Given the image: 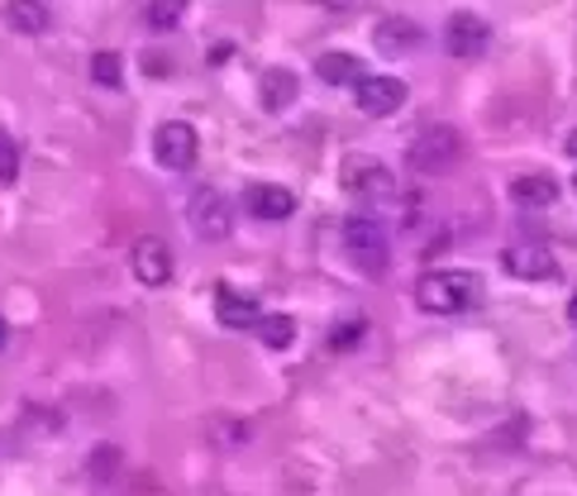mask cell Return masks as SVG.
Wrapping results in <instances>:
<instances>
[{
    "label": "cell",
    "instance_id": "cell-28",
    "mask_svg": "<svg viewBox=\"0 0 577 496\" xmlns=\"http://www.w3.org/2000/svg\"><path fill=\"white\" fill-rule=\"evenodd\" d=\"M573 182H577V177H573Z\"/></svg>",
    "mask_w": 577,
    "mask_h": 496
},
{
    "label": "cell",
    "instance_id": "cell-14",
    "mask_svg": "<svg viewBox=\"0 0 577 496\" xmlns=\"http://www.w3.org/2000/svg\"><path fill=\"white\" fill-rule=\"evenodd\" d=\"M372 39H378V48L382 53H411V48H421V24H411V20H401V14H387V20H378V29H372Z\"/></svg>",
    "mask_w": 577,
    "mask_h": 496
},
{
    "label": "cell",
    "instance_id": "cell-21",
    "mask_svg": "<svg viewBox=\"0 0 577 496\" xmlns=\"http://www.w3.org/2000/svg\"><path fill=\"white\" fill-rule=\"evenodd\" d=\"M91 82H96V86H110V91H115V86L124 82L120 53H96V57H91Z\"/></svg>",
    "mask_w": 577,
    "mask_h": 496
},
{
    "label": "cell",
    "instance_id": "cell-4",
    "mask_svg": "<svg viewBox=\"0 0 577 496\" xmlns=\"http://www.w3.org/2000/svg\"><path fill=\"white\" fill-rule=\"evenodd\" d=\"M186 220L206 244H220L229 239V229H235V206H229L225 192H215V186H196L192 201H186Z\"/></svg>",
    "mask_w": 577,
    "mask_h": 496
},
{
    "label": "cell",
    "instance_id": "cell-13",
    "mask_svg": "<svg viewBox=\"0 0 577 496\" xmlns=\"http://www.w3.org/2000/svg\"><path fill=\"white\" fill-rule=\"evenodd\" d=\"M511 201L525 211H540V206H554L558 201V182L549 172H525V177H511Z\"/></svg>",
    "mask_w": 577,
    "mask_h": 496
},
{
    "label": "cell",
    "instance_id": "cell-25",
    "mask_svg": "<svg viewBox=\"0 0 577 496\" xmlns=\"http://www.w3.org/2000/svg\"><path fill=\"white\" fill-rule=\"evenodd\" d=\"M568 320H573V325H577V291H573V301H568Z\"/></svg>",
    "mask_w": 577,
    "mask_h": 496
},
{
    "label": "cell",
    "instance_id": "cell-11",
    "mask_svg": "<svg viewBox=\"0 0 577 496\" xmlns=\"http://www.w3.org/2000/svg\"><path fill=\"white\" fill-rule=\"evenodd\" d=\"M129 268H134V277L143 287H163L167 277H172V248L149 235V239H139L134 244V254H129Z\"/></svg>",
    "mask_w": 577,
    "mask_h": 496
},
{
    "label": "cell",
    "instance_id": "cell-5",
    "mask_svg": "<svg viewBox=\"0 0 577 496\" xmlns=\"http://www.w3.org/2000/svg\"><path fill=\"white\" fill-rule=\"evenodd\" d=\"M153 158L163 163L167 172H192L196 168V158H200V139H196V129L186 125V120H167V125H157V134H153Z\"/></svg>",
    "mask_w": 577,
    "mask_h": 496
},
{
    "label": "cell",
    "instance_id": "cell-22",
    "mask_svg": "<svg viewBox=\"0 0 577 496\" xmlns=\"http://www.w3.org/2000/svg\"><path fill=\"white\" fill-rule=\"evenodd\" d=\"M20 177V149H14L10 134H0V186Z\"/></svg>",
    "mask_w": 577,
    "mask_h": 496
},
{
    "label": "cell",
    "instance_id": "cell-10",
    "mask_svg": "<svg viewBox=\"0 0 577 496\" xmlns=\"http://www.w3.org/2000/svg\"><path fill=\"white\" fill-rule=\"evenodd\" d=\"M215 320H220L225 330H253L258 334V325H263V305L239 287H215Z\"/></svg>",
    "mask_w": 577,
    "mask_h": 496
},
{
    "label": "cell",
    "instance_id": "cell-7",
    "mask_svg": "<svg viewBox=\"0 0 577 496\" xmlns=\"http://www.w3.org/2000/svg\"><path fill=\"white\" fill-rule=\"evenodd\" d=\"M344 192L353 201H387V196H396V177L378 158H353V163L344 168Z\"/></svg>",
    "mask_w": 577,
    "mask_h": 496
},
{
    "label": "cell",
    "instance_id": "cell-26",
    "mask_svg": "<svg viewBox=\"0 0 577 496\" xmlns=\"http://www.w3.org/2000/svg\"><path fill=\"white\" fill-rule=\"evenodd\" d=\"M6 339H10V325H6V320H0V348H6Z\"/></svg>",
    "mask_w": 577,
    "mask_h": 496
},
{
    "label": "cell",
    "instance_id": "cell-2",
    "mask_svg": "<svg viewBox=\"0 0 577 496\" xmlns=\"http://www.w3.org/2000/svg\"><path fill=\"white\" fill-rule=\"evenodd\" d=\"M339 244H344V258L363 277H382L387 262H392V239H387V229L372 215H349L339 229Z\"/></svg>",
    "mask_w": 577,
    "mask_h": 496
},
{
    "label": "cell",
    "instance_id": "cell-24",
    "mask_svg": "<svg viewBox=\"0 0 577 496\" xmlns=\"http://www.w3.org/2000/svg\"><path fill=\"white\" fill-rule=\"evenodd\" d=\"M225 57H235V43H215V48H210V67H225Z\"/></svg>",
    "mask_w": 577,
    "mask_h": 496
},
{
    "label": "cell",
    "instance_id": "cell-12",
    "mask_svg": "<svg viewBox=\"0 0 577 496\" xmlns=\"http://www.w3.org/2000/svg\"><path fill=\"white\" fill-rule=\"evenodd\" d=\"M243 211L253 215V220H292L296 215V192H286V186H249L243 192Z\"/></svg>",
    "mask_w": 577,
    "mask_h": 496
},
{
    "label": "cell",
    "instance_id": "cell-6",
    "mask_svg": "<svg viewBox=\"0 0 577 496\" xmlns=\"http://www.w3.org/2000/svg\"><path fill=\"white\" fill-rule=\"evenodd\" d=\"M444 48H449L458 63H478V57L492 48V24L478 20L472 10H458V14H449V24H444Z\"/></svg>",
    "mask_w": 577,
    "mask_h": 496
},
{
    "label": "cell",
    "instance_id": "cell-19",
    "mask_svg": "<svg viewBox=\"0 0 577 496\" xmlns=\"http://www.w3.org/2000/svg\"><path fill=\"white\" fill-rule=\"evenodd\" d=\"M258 339H263L268 348H292L296 320H292V315H263V325H258Z\"/></svg>",
    "mask_w": 577,
    "mask_h": 496
},
{
    "label": "cell",
    "instance_id": "cell-9",
    "mask_svg": "<svg viewBox=\"0 0 577 496\" xmlns=\"http://www.w3.org/2000/svg\"><path fill=\"white\" fill-rule=\"evenodd\" d=\"M501 268H507L515 282H549V277H558V262L544 244H511L507 254H501Z\"/></svg>",
    "mask_w": 577,
    "mask_h": 496
},
{
    "label": "cell",
    "instance_id": "cell-16",
    "mask_svg": "<svg viewBox=\"0 0 577 496\" xmlns=\"http://www.w3.org/2000/svg\"><path fill=\"white\" fill-rule=\"evenodd\" d=\"M315 77L325 86H358L363 82V63H358L353 53H325L320 63H315Z\"/></svg>",
    "mask_w": 577,
    "mask_h": 496
},
{
    "label": "cell",
    "instance_id": "cell-17",
    "mask_svg": "<svg viewBox=\"0 0 577 496\" xmlns=\"http://www.w3.org/2000/svg\"><path fill=\"white\" fill-rule=\"evenodd\" d=\"M6 24L20 29V34H43V29L53 24V14H48V6H24V0H10V6H6Z\"/></svg>",
    "mask_w": 577,
    "mask_h": 496
},
{
    "label": "cell",
    "instance_id": "cell-18",
    "mask_svg": "<svg viewBox=\"0 0 577 496\" xmlns=\"http://www.w3.org/2000/svg\"><path fill=\"white\" fill-rule=\"evenodd\" d=\"M206 430H210V444L215 449H239V444L253 440V430L243 425V420H235V416H215Z\"/></svg>",
    "mask_w": 577,
    "mask_h": 496
},
{
    "label": "cell",
    "instance_id": "cell-3",
    "mask_svg": "<svg viewBox=\"0 0 577 496\" xmlns=\"http://www.w3.org/2000/svg\"><path fill=\"white\" fill-rule=\"evenodd\" d=\"M458 158H464V134H458L454 125H429L406 149V168L421 172V177H435V172L454 168Z\"/></svg>",
    "mask_w": 577,
    "mask_h": 496
},
{
    "label": "cell",
    "instance_id": "cell-27",
    "mask_svg": "<svg viewBox=\"0 0 577 496\" xmlns=\"http://www.w3.org/2000/svg\"><path fill=\"white\" fill-rule=\"evenodd\" d=\"M568 149H573V153H577V134H573V143H568Z\"/></svg>",
    "mask_w": 577,
    "mask_h": 496
},
{
    "label": "cell",
    "instance_id": "cell-8",
    "mask_svg": "<svg viewBox=\"0 0 577 496\" xmlns=\"http://www.w3.org/2000/svg\"><path fill=\"white\" fill-rule=\"evenodd\" d=\"M358 96V110L368 115V120H387V115H396L401 106H406V82L401 77H387V72H378V77H363L353 86Z\"/></svg>",
    "mask_w": 577,
    "mask_h": 496
},
{
    "label": "cell",
    "instance_id": "cell-15",
    "mask_svg": "<svg viewBox=\"0 0 577 496\" xmlns=\"http://www.w3.org/2000/svg\"><path fill=\"white\" fill-rule=\"evenodd\" d=\"M296 91H301V86H296V77L286 67H268L263 77H258V100H263V110H272V115L292 106Z\"/></svg>",
    "mask_w": 577,
    "mask_h": 496
},
{
    "label": "cell",
    "instance_id": "cell-1",
    "mask_svg": "<svg viewBox=\"0 0 577 496\" xmlns=\"http://www.w3.org/2000/svg\"><path fill=\"white\" fill-rule=\"evenodd\" d=\"M478 296H482L478 272L439 268V272H425L421 282H415V305H421V311H429V315H464Z\"/></svg>",
    "mask_w": 577,
    "mask_h": 496
},
{
    "label": "cell",
    "instance_id": "cell-20",
    "mask_svg": "<svg viewBox=\"0 0 577 496\" xmlns=\"http://www.w3.org/2000/svg\"><path fill=\"white\" fill-rule=\"evenodd\" d=\"M186 20V10L177 0H153V6H143V24L157 29V34H167V29H177Z\"/></svg>",
    "mask_w": 577,
    "mask_h": 496
},
{
    "label": "cell",
    "instance_id": "cell-23",
    "mask_svg": "<svg viewBox=\"0 0 577 496\" xmlns=\"http://www.w3.org/2000/svg\"><path fill=\"white\" fill-rule=\"evenodd\" d=\"M363 330H368V320H349V325H335V334H329V348H349L363 339Z\"/></svg>",
    "mask_w": 577,
    "mask_h": 496
}]
</instances>
